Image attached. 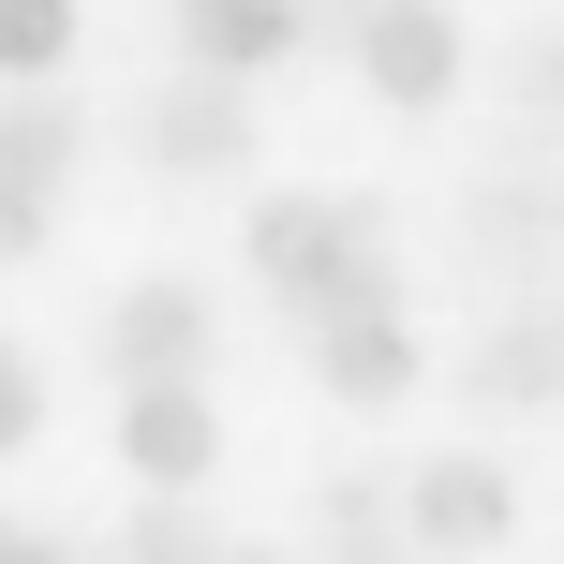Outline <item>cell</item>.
Returning a JSON list of instances; mask_svg holds the SVG:
<instances>
[{
	"mask_svg": "<svg viewBox=\"0 0 564 564\" xmlns=\"http://www.w3.org/2000/svg\"><path fill=\"white\" fill-rule=\"evenodd\" d=\"M149 149H164L178 178L253 164V105H238V75H208V59H194V89H164V105H149Z\"/></svg>",
	"mask_w": 564,
	"mask_h": 564,
	"instance_id": "obj_6",
	"label": "cell"
},
{
	"mask_svg": "<svg viewBox=\"0 0 564 564\" xmlns=\"http://www.w3.org/2000/svg\"><path fill=\"white\" fill-rule=\"evenodd\" d=\"M476 387H506V401H550V387H564V327H550V312H520V327H490Z\"/></svg>",
	"mask_w": 564,
	"mask_h": 564,
	"instance_id": "obj_11",
	"label": "cell"
},
{
	"mask_svg": "<svg viewBox=\"0 0 564 564\" xmlns=\"http://www.w3.org/2000/svg\"><path fill=\"white\" fill-rule=\"evenodd\" d=\"M134 564H224V550L194 535V506H149V520H134Z\"/></svg>",
	"mask_w": 564,
	"mask_h": 564,
	"instance_id": "obj_12",
	"label": "cell"
},
{
	"mask_svg": "<svg viewBox=\"0 0 564 564\" xmlns=\"http://www.w3.org/2000/svg\"><path fill=\"white\" fill-rule=\"evenodd\" d=\"M75 164V105H0V253H30Z\"/></svg>",
	"mask_w": 564,
	"mask_h": 564,
	"instance_id": "obj_3",
	"label": "cell"
},
{
	"mask_svg": "<svg viewBox=\"0 0 564 564\" xmlns=\"http://www.w3.org/2000/svg\"><path fill=\"white\" fill-rule=\"evenodd\" d=\"M535 105H550V119H564V45H550V59H535Z\"/></svg>",
	"mask_w": 564,
	"mask_h": 564,
	"instance_id": "obj_14",
	"label": "cell"
},
{
	"mask_svg": "<svg viewBox=\"0 0 564 564\" xmlns=\"http://www.w3.org/2000/svg\"><path fill=\"white\" fill-rule=\"evenodd\" d=\"M490 535H506V476H490V460L416 476V550H490Z\"/></svg>",
	"mask_w": 564,
	"mask_h": 564,
	"instance_id": "obj_9",
	"label": "cell"
},
{
	"mask_svg": "<svg viewBox=\"0 0 564 564\" xmlns=\"http://www.w3.org/2000/svg\"><path fill=\"white\" fill-rule=\"evenodd\" d=\"M194 341H208V312L178 297V282H134V297H119V327H105V357L134 371V387H178V371H194Z\"/></svg>",
	"mask_w": 564,
	"mask_h": 564,
	"instance_id": "obj_7",
	"label": "cell"
},
{
	"mask_svg": "<svg viewBox=\"0 0 564 564\" xmlns=\"http://www.w3.org/2000/svg\"><path fill=\"white\" fill-rule=\"evenodd\" d=\"M253 268L282 312H341V297H387V253H371V208L341 194H268L253 208Z\"/></svg>",
	"mask_w": 564,
	"mask_h": 564,
	"instance_id": "obj_1",
	"label": "cell"
},
{
	"mask_svg": "<svg viewBox=\"0 0 564 564\" xmlns=\"http://www.w3.org/2000/svg\"><path fill=\"white\" fill-rule=\"evenodd\" d=\"M75 59V0H0V89H45Z\"/></svg>",
	"mask_w": 564,
	"mask_h": 564,
	"instance_id": "obj_10",
	"label": "cell"
},
{
	"mask_svg": "<svg viewBox=\"0 0 564 564\" xmlns=\"http://www.w3.org/2000/svg\"><path fill=\"white\" fill-rule=\"evenodd\" d=\"M208 446H224V416H208L194 401V371H178V387H119V460H134V476H208Z\"/></svg>",
	"mask_w": 564,
	"mask_h": 564,
	"instance_id": "obj_5",
	"label": "cell"
},
{
	"mask_svg": "<svg viewBox=\"0 0 564 564\" xmlns=\"http://www.w3.org/2000/svg\"><path fill=\"white\" fill-rule=\"evenodd\" d=\"M357 75L387 89V105H446L460 89V30L431 15V0H357Z\"/></svg>",
	"mask_w": 564,
	"mask_h": 564,
	"instance_id": "obj_2",
	"label": "cell"
},
{
	"mask_svg": "<svg viewBox=\"0 0 564 564\" xmlns=\"http://www.w3.org/2000/svg\"><path fill=\"white\" fill-rule=\"evenodd\" d=\"M178 45H194L208 75H268V59L297 45V0H178Z\"/></svg>",
	"mask_w": 564,
	"mask_h": 564,
	"instance_id": "obj_8",
	"label": "cell"
},
{
	"mask_svg": "<svg viewBox=\"0 0 564 564\" xmlns=\"http://www.w3.org/2000/svg\"><path fill=\"white\" fill-rule=\"evenodd\" d=\"M30 416H45V371H30L15 341H0V446H30Z\"/></svg>",
	"mask_w": 564,
	"mask_h": 564,
	"instance_id": "obj_13",
	"label": "cell"
},
{
	"mask_svg": "<svg viewBox=\"0 0 564 564\" xmlns=\"http://www.w3.org/2000/svg\"><path fill=\"white\" fill-rule=\"evenodd\" d=\"M312 357H327V387H341V401H401V387H416V327H401L387 297L312 312Z\"/></svg>",
	"mask_w": 564,
	"mask_h": 564,
	"instance_id": "obj_4",
	"label": "cell"
}]
</instances>
